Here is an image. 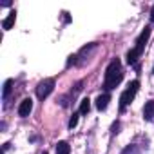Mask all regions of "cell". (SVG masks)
Masks as SVG:
<instances>
[{"label": "cell", "instance_id": "cell-1", "mask_svg": "<svg viewBox=\"0 0 154 154\" xmlns=\"http://www.w3.org/2000/svg\"><path fill=\"white\" fill-rule=\"evenodd\" d=\"M122 78H123L122 63H120V60H118V58H114V60L109 63L107 71H105V89H107V91L114 89V87L122 82Z\"/></svg>", "mask_w": 154, "mask_h": 154}, {"label": "cell", "instance_id": "cell-2", "mask_svg": "<svg viewBox=\"0 0 154 154\" xmlns=\"http://www.w3.org/2000/svg\"><path fill=\"white\" fill-rule=\"evenodd\" d=\"M138 87H140V82L138 80H132L129 85H127V89H125V93L122 94V98H120V109L123 111L131 102H132V98L136 96V93H138Z\"/></svg>", "mask_w": 154, "mask_h": 154}, {"label": "cell", "instance_id": "cell-3", "mask_svg": "<svg viewBox=\"0 0 154 154\" xmlns=\"http://www.w3.org/2000/svg\"><path fill=\"white\" fill-rule=\"evenodd\" d=\"M53 89H54V80H53V78H45V80H42V82L38 84V87H36V96H38L40 100H44V98H47V96L53 93Z\"/></svg>", "mask_w": 154, "mask_h": 154}, {"label": "cell", "instance_id": "cell-4", "mask_svg": "<svg viewBox=\"0 0 154 154\" xmlns=\"http://www.w3.org/2000/svg\"><path fill=\"white\" fill-rule=\"evenodd\" d=\"M149 36H150V27H145V29H143V33L138 36V42H136V51H138L140 54H141V51H143V47H145V44H147Z\"/></svg>", "mask_w": 154, "mask_h": 154}, {"label": "cell", "instance_id": "cell-5", "mask_svg": "<svg viewBox=\"0 0 154 154\" xmlns=\"http://www.w3.org/2000/svg\"><path fill=\"white\" fill-rule=\"evenodd\" d=\"M31 111H33V100H31V98L22 100V103H20V107H18V114L26 118V116L31 114Z\"/></svg>", "mask_w": 154, "mask_h": 154}, {"label": "cell", "instance_id": "cell-6", "mask_svg": "<svg viewBox=\"0 0 154 154\" xmlns=\"http://www.w3.org/2000/svg\"><path fill=\"white\" fill-rule=\"evenodd\" d=\"M109 102H111V96H109V94H100V96L96 98V107H98L100 111H105L107 105H109Z\"/></svg>", "mask_w": 154, "mask_h": 154}, {"label": "cell", "instance_id": "cell-7", "mask_svg": "<svg viewBox=\"0 0 154 154\" xmlns=\"http://www.w3.org/2000/svg\"><path fill=\"white\" fill-rule=\"evenodd\" d=\"M143 116H145V120H152V118H154V100H150V102L145 103V107H143Z\"/></svg>", "mask_w": 154, "mask_h": 154}, {"label": "cell", "instance_id": "cell-8", "mask_svg": "<svg viewBox=\"0 0 154 154\" xmlns=\"http://www.w3.org/2000/svg\"><path fill=\"white\" fill-rule=\"evenodd\" d=\"M15 20H17V13H15V11H11V13H9V17L2 22V27H4V29H11V27L15 26Z\"/></svg>", "mask_w": 154, "mask_h": 154}, {"label": "cell", "instance_id": "cell-9", "mask_svg": "<svg viewBox=\"0 0 154 154\" xmlns=\"http://www.w3.org/2000/svg\"><path fill=\"white\" fill-rule=\"evenodd\" d=\"M69 152H71L69 143H67V141H58V145H56V154H69Z\"/></svg>", "mask_w": 154, "mask_h": 154}, {"label": "cell", "instance_id": "cell-10", "mask_svg": "<svg viewBox=\"0 0 154 154\" xmlns=\"http://www.w3.org/2000/svg\"><path fill=\"white\" fill-rule=\"evenodd\" d=\"M138 56H140V53L136 51V47H134V49H131V51L127 53V63L134 65V63H136V60H138Z\"/></svg>", "mask_w": 154, "mask_h": 154}, {"label": "cell", "instance_id": "cell-11", "mask_svg": "<svg viewBox=\"0 0 154 154\" xmlns=\"http://www.w3.org/2000/svg\"><path fill=\"white\" fill-rule=\"evenodd\" d=\"M91 111V100L89 98H84L82 103H80V114H87Z\"/></svg>", "mask_w": 154, "mask_h": 154}, {"label": "cell", "instance_id": "cell-12", "mask_svg": "<svg viewBox=\"0 0 154 154\" xmlns=\"http://www.w3.org/2000/svg\"><path fill=\"white\" fill-rule=\"evenodd\" d=\"M11 89H13V80L9 78V80H6V82H4V89H2V96H4V98H8V94L11 93Z\"/></svg>", "mask_w": 154, "mask_h": 154}, {"label": "cell", "instance_id": "cell-13", "mask_svg": "<svg viewBox=\"0 0 154 154\" xmlns=\"http://www.w3.org/2000/svg\"><path fill=\"white\" fill-rule=\"evenodd\" d=\"M76 125H78V114H72L69 120V129H74Z\"/></svg>", "mask_w": 154, "mask_h": 154}, {"label": "cell", "instance_id": "cell-14", "mask_svg": "<svg viewBox=\"0 0 154 154\" xmlns=\"http://www.w3.org/2000/svg\"><path fill=\"white\" fill-rule=\"evenodd\" d=\"M76 58H78V56H74V54H72V56H69V62H67V65L74 63V62H76Z\"/></svg>", "mask_w": 154, "mask_h": 154}, {"label": "cell", "instance_id": "cell-15", "mask_svg": "<svg viewBox=\"0 0 154 154\" xmlns=\"http://www.w3.org/2000/svg\"><path fill=\"white\" fill-rule=\"evenodd\" d=\"M150 20H154V6H152V9H150Z\"/></svg>", "mask_w": 154, "mask_h": 154}, {"label": "cell", "instance_id": "cell-16", "mask_svg": "<svg viewBox=\"0 0 154 154\" xmlns=\"http://www.w3.org/2000/svg\"><path fill=\"white\" fill-rule=\"evenodd\" d=\"M152 72H154V69H152Z\"/></svg>", "mask_w": 154, "mask_h": 154}]
</instances>
